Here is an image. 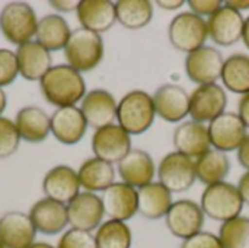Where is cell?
<instances>
[{
  "mask_svg": "<svg viewBox=\"0 0 249 248\" xmlns=\"http://www.w3.org/2000/svg\"><path fill=\"white\" fill-rule=\"evenodd\" d=\"M44 99L57 107H74L86 95V82L80 72L69 64L53 66L39 80Z\"/></svg>",
  "mask_w": 249,
  "mask_h": 248,
  "instance_id": "6da1fadb",
  "label": "cell"
},
{
  "mask_svg": "<svg viewBox=\"0 0 249 248\" xmlns=\"http://www.w3.org/2000/svg\"><path fill=\"white\" fill-rule=\"evenodd\" d=\"M156 117L153 98L142 89L127 92L117 105V124L130 136H139L147 132Z\"/></svg>",
  "mask_w": 249,
  "mask_h": 248,
  "instance_id": "7a4b0ae2",
  "label": "cell"
},
{
  "mask_svg": "<svg viewBox=\"0 0 249 248\" xmlns=\"http://www.w3.org/2000/svg\"><path fill=\"white\" fill-rule=\"evenodd\" d=\"M64 57L69 66L85 73L95 70L104 60L105 45L101 34L85 28L71 31V35L64 47Z\"/></svg>",
  "mask_w": 249,
  "mask_h": 248,
  "instance_id": "3957f363",
  "label": "cell"
},
{
  "mask_svg": "<svg viewBox=\"0 0 249 248\" xmlns=\"http://www.w3.org/2000/svg\"><path fill=\"white\" fill-rule=\"evenodd\" d=\"M38 20L28 3L10 1L0 10V32L6 41L19 47L35 38Z\"/></svg>",
  "mask_w": 249,
  "mask_h": 248,
  "instance_id": "277c9868",
  "label": "cell"
},
{
  "mask_svg": "<svg viewBox=\"0 0 249 248\" xmlns=\"http://www.w3.org/2000/svg\"><path fill=\"white\" fill-rule=\"evenodd\" d=\"M200 206L207 218L223 224L226 221L241 216L244 202L235 184L222 181L212 186H206L201 194Z\"/></svg>",
  "mask_w": 249,
  "mask_h": 248,
  "instance_id": "5b68a950",
  "label": "cell"
},
{
  "mask_svg": "<svg viewBox=\"0 0 249 248\" xmlns=\"http://www.w3.org/2000/svg\"><path fill=\"white\" fill-rule=\"evenodd\" d=\"M168 38L175 50L190 54L206 45L207 22L193 12H181L169 22Z\"/></svg>",
  "mask_w": 249,
  "mask_h": 248,
  "instance_id": "8992f818",
  "label": "cell"
},
{
  "mask_svg": "<svg viewBox=\"0 0 249 248\" xmlns=\"http://www.w3.org/2000/svg\"><path fill=\"white\" fill-rule=\"evenodd\" d=\"M158 178L171 193H184L190 190L196 180L194 159L174 151L165 155L158 165Z\"/></svg>",
  "mask_w": 249,
  "mask_h": 248,
  "instance_id": "52a82bcc",
  "label": "cell"
},
{
  "mask_svg": "<svg viewBox=\"0 0 249 248\" xmlns=\"http://www.w3.org/2000/svg\"><path fill=\"white\" fill-rule=\"evenodd\" d=\"M206 215L201 206L190 199H181L172 203L165 216V224L169 232L179 238L187 240L203 231Z\"/></svg>",
  "mask_w": 249,
  "mask_h": 248,
  "instance_id": "ba28073f",
  "label": "cell"
},
{
  "mask_svg": "<svg viewBox=\"0 0 249 248\" xmlns=\"http://www.w3.org/2000/svg\"><path fill=\"white\" fill-rule=\"evenodd\" d=\"M223 64V54L212 45H204L187 54L184 67L188 79L201 86L217 83V80L222 77Z\"/></svg>",
  "mask_w": 249,
  "mask_h": 248,
  "instance_id": "9c48e42d",
  "label": "cell"
},
{
  "mask_svg": "<svg viewBox=\"0 0 249 248\" xmlns=\"http://www.w3.org/2000/svg\"><path fill=\"white\" fill-rule=\"evenodd\" d=\"M90 146L95 158L112 165L118 164L133 149L131 136L115 123L95 130Z\"/></svg>",
  "mask_w": 249,
  "mask_h": 248,
  "instance_id": "30bf717a",
  "label": "cell"
},
{
  "mask_svg": "<svg viewBox=\"0 0 249 248\" xmlns=\"http://www.w3.org/2000/svg\"><path fill=\"white\" fill-rule=\"evenodd\" d=\"M212 148L220 152L238 151L248 136V129L238 115V113L225 111L207 126Z\"/></svg>",
  "mask_w": 249,
  "mask_h": 248,
  "instance_id": "8fae6325",
  "label": "cell"
},
{
  "mask_svg": "<svg viewBox=\"0 0 249 248\" xmlns=\"http://www.w3.org/2000/svg\"><path fill=\"white\" fill-rule=\"evenodd\" d=\"M228 94L217 83L201 85L190 95V115L197 123H210L226 111Z\"/></svg>",
  "mask_w": 249,
  "mask_h": 248,
  "instance_id": "7c38bea8",
  "label": "cell"
},
{
  "mask_svg": "<svg viewBox=\"0 0 249 248\" xmlns=\"http://www.w3.org/2000/svg\"><path fill=\"white\" fill-rule=\"evenodd\" d=\"M69 225L74 229L92 232L99 228L105 216L101 196L96 193L80 191L67 205Z\"/></svg>",
  "mask_w": 249,
  "mask_h": 248,
  "instance_id": "4fadbf2b",
  "label": "cell"
},
{
  "mask_svg": "<svg viewBox=\"0 0 249 248\" xmlns=\"http://www.w3.org/2000/svg\"><path fill=\"white\" fill-rule=\"evenodd\" d=\"M156 115L168 123H179L190 115V94L175 83L159 86L152 95Z\"/></svg>",
  "mask_w": 249,
  "mask_h": 248,
  "instance_id": "5bb4252c",
  "label": "cell"
},
{
  "mask_svg": "<svg viewBox=\"0 0 249 248\" xmlns=\"http://www.w3.org/2000/svg\"><path fill=\"white\" fill-rule=\"evenodd\" d=\"M207 31L212 41L220 47H231L242 39L245 18L241 12L226 3L207 20Z\"/></svg>",
  "mask_w": 249,
  "mask_h": 248,
  "instance_id": "9a60e30c",
  "label": "cell"
},
{
  "mask_svg": "<svg viewBox=\"0 0 249 248\" xmlns=\"http://www.w3.org/2000/svg\"><path fill=\"white\" fill-rule=\"evenodd\" d=\"M117 99L107 89H92L86 92L80 102V110L89 127L98 130L114 124L117 120Z\"/></svg>",
  "mask_w": 249,
  "mask_h": 248,
  "instance_id": "2e32d148",
  "label": "cell"
},
{
  "mask_svg": "<svg viewBox=\"0 0 249 248\" xmlns=\"http://www.w3.org/2000/svg\"><path fill=\"white\" fill-rule=\"evenodd\" d=\"M51 134L63 145H77L88 132V123L79 107L57 108L50 117Z\"/></svg>",
  "mask_w": 249,
  "mask_h": 248,
  "instance_id": "e0dca14e",
  "label": "cell"
},
{
  "mask_svg": "<svg viewBox=\"0 0 249 248\" xmlns=\"http://www.w3.org/2000/svg\"><path fill=\"white\" fill-rule=\"evenodd\" d=\"M117 171L123 183L139 190L153 183L158 168L149 152L133 148L117 164Z\"/></svg>",
  "mask_w": 249,
  "mask_h": 248,
  "instance_id": "ac0fdd59",
  "label": "cell"
},
{
  "mask_svg": "<svg viewBox=\"0 0 249 248\" xmlns=\"http://www.w3.org/2000/svg\"><path fill=\"white\" fill-rule=\"evenodd\" d=\"M104 213L112 221L127 222L133 219L137 212V189L120 181L108 187L102 196Z\"/></svg>",
  "mask_w": 249,
  "mask_h": 248,
  "instance_id": "d6986e66",
  "label": "cell"
},
{
  "mask_svg": "<svg viewBox=\"0 0 249 248\" xmlns=\"http://www.w3.org/2000/svg\"><path fill=\"white\" fill-rule=\"evenodd\" d=\"M42 191L45 197L67 206L80 193L77 171H74L69 165L53 167L44 175Z\"/></svg>",
  "mask_w": 249,
  "mask_h": 248,
  "instance_id": "ffe728a7",
  "label": "cell"
},
{
  "mask_svg": "<svg viewBox=\"0 0 249 248\" xmlns=\"http://www.w3.org/2000/svg\"><path fill=\"white\" fill-rule=\"evenodd\" d=\"M36 238V229L28 213L7 212L0 218V243L4 248H29Z\"/></svg>",
  "mask_w": 249,
  "mask_h": 248,
  "instance_id": "44dd1931",
  "label": "cell"
},
{
  "mask_svg": "<svg viewBox=\"0 0 249 248\" xmlns=\"http://www.w3.org/2000/svg\"><path fill=\"white\" fill-rule=\"evenodd\" d=\"M29 218L36 229L44 235H57L69 225L67 206L48 197L39 199L29 209Z\"/></svg>",
  "mask_w": 249,
  "mask_h": 248,
  "instance_id": "7402d4cb",
  "label": "cell"
},
{
  "mask_svg": "<svg viewBox=\"0 0 249 248\" xmlns=\"http://www.w3.org/2000/svg\"><path fill=\"white\" fill-rule=\"evenodd\" d=\"M172 142L177 152L194 161L212 149L207 126L194 120L184 121L177 126V129L174 130Z\"/></svg>",
  "mask_w": 249,
  "mask_h": 248,
  "instance_id": "603a6c76",
  "label": "cell"
},
{
  "mask_svg": "<svg viewBox=\"0 0 249 248\" xmlns=\"http://www.w3.org/2000/svg\"><path fill=\"white\" fill-rule=\"evenodd\" d=\"M76 16L80 28L102 34L109 31L117 22L115 3L109 0H80Z\"/></svg>",
  "mask_w": 249,
  "mask_h": 248,
  "instance_id": "cb8c5ba5",
  "label": "cell"
},
{
  "mask_svg": "<svg viewBox=\"0 0 249 248\" xmlns=\"http://www.w3.org/2000/svg\"><path fill=\"white\" fill-rule=\"evenodd\" d=\"M15 53L19 64V75L25 80L39 82L42 76L53 67L51 53L35 39L19 45Z\"/></svg>",
  "mask_w": 249,
  "mask_h": 248,
  "instance_id": "d4e9b609",
  "label": "cell"
},
{
  "mask_svg": "<svg viewBox=\"0 0 249 248\" xmlns=\"http://www.w3.org/2000/svg\"><path fill=\"white\" fill-rule=\"evenodd\" d=\"M172 203V193L159 181L137 190V212L146 219L158 221L165 218Z\"/></svg>",
  "mask_w": 249,
  "mask_h": 248,
  "instance_id": "484cf974",
  "label": "cell"
},
{
  "mask_svg": "<svg viewBox=\"0 0 249 248\" xmlns=\"http://www.w3.org/2000/svg\"><path fill=\"white\" fill-rule=\"evenodd\" d=\"M15 126L20 139L28 143H41L51 133L50 117L42 108L34 105L23 107L18 111Z\"/></svg>",
  "mask_w": 249,
  "mask_h": 248,
  "instance_id": "4316f807",
  "label": "cell"
},
{
  "mask_svg": "<svg viewBox=\"0 0 249 248\" xmlns=\"http://www.w3.org/2000/svg\"><path fill=\"white\" fill-rule=\"evenodd\" d=\"M80 187L89 193H104L115 183V168L98 158L86 159L77 170Z\"/></svg>",
  "mask_w": 249,
  "mask_h": 248,
  "instance_id": "83f0119b",
  "label": "cell"
},
{
  "mask_svg": "<svg viewBox=\"0 0 249 248\" xmlns=\"http://www.w3.org/2000/svg\"><path fill=\"white\" fill-rule=\"evenodd\" d=\"M70 35L71 29L67 20L57 13H50L38 20L35 41L51 53L64 50Z\"/></svg>",
  "mask_w": 249,
  "mask_h": 248,
  "instance_id": "f1b7e54d",
  "label": "cell"
},
{
  "mask_svg": "<svg viewBox=\"0 0 249 248\" xmlns=\"http://www.w3.org/2000/svg\"><path fill=\"white\" fill-rule=\"evenodd\" d=\"M196 175L206 186L222 183L231 172V159L225 152H220L214 148L203 153L194 161Z\"/></svg>",
  "mask_w": 249,
  "mask_h": 248,
  "instance_id": "f546056e",
  "label": "cell"
},
{
  "mask_svg": "<svg viewBox=\"0 0 249 248\" xmlns=\"http://www.w3.org/2000/svg\"><path fill=\"white\" fill-rule=\"evenodd\" d=\"M115 13L117 22L124 28L142 29L153 19V3L149 0H118L115 1Z\"/></svg>",
  "mask_w": 249,
  "mask_h": 248,
  "instance_id": "4dcf8cb0",
  "label": "cell"
},
{
  "mask_svg": "<svg viewBox=\"0 0 249 248\" xmlns=\"http://www.w3.org/2000/svg\"><path fill=\"white\" fill-rule=\"evenodd\" d=\"M223 86L239 95L249 92V56L244 53H236L225 60L222 70Z\"/></svg>",
  "mask_w": 249,
  "mask_h": 248,
  "instance_id": "1f68e13d",
  "label": "cell"
},
{
  "mask_svg": "<svg viewBox=\"0 0 249 248\" xmlns=\"http://www.w3.org/2000/svg\"><path fill=\"white\" fill-rule=\"evenodd\" d=\"M98 248H131L133 232L127 222L108 219L95 232Z\"/></svg>",
  "mask_w": 249,
  "mask_h": 248,
  "instance_id": "d6a6232c",
  "label": "cell"
},
{
  "mask_svg": "<svg viewBox=\"0 0 249 248\" xmlns=\"http://www.w3.org/2000/svg\"><path fill=\"white\" fill-rule=\"evenodd\" d=\"M219 238L225 248H249V218L241 215L223 222Z\"/></svg>",
  "mask_w": 249,
  "mask_h": 248,
  "instance_id": "836d02e7",
  "label": "cell"
},
{
  "mask_svg": "<svg viewBox=\"0 0 249 248\" xmlns=\"http://www.w3.org/2000/svg\"><path fill=\"white\" fill-rule=\"evenodd\" d=\"M20 140L15 121L0 117V159H7L15 155L19 149Z\"/></svg>",
  "mask_w": 249,
  "mask_h": 248,
  "instance_id": "e575fe53",
  "label": "cell"
},
{
  "mask_svg": "<svg viewBox=\"0 0 249 248\" xmlns=\"http://www.w3.org/2000/svg\"><path fill=\"white\" fill-rule=\"evenodd\" d=\"M19 76L16 53L9 48H0V88L12 85Z\"/></svg>",
  "mask_w": 249,
  "mask_h": 248,
  "instance_id": "d590c367",
  "label": "cell"
},
{
  "mask_svg": "<svg viewBox=\"0 0 249 248\" xmlns=\"http://www.w3.org/2000/svg\"><path fill=\"white\" fill-rule=\"evenodd\" d=\"M57 248H98V246L92 232L70 228L60 237Z\"/></svg>",
  "mask_w": 249,
  "mask_h": 248,
  "instance_id": "8d00e7d4",
  "label": "cell"
},
{
  "mask_svg": "<svg viewBox=\"0 0 249 248\" xmlns=\"http://www.w3.org/2000/svg\"><path fill=\"white\" fill-rule=\"evenodd\" d=\"M181 248H225L219 235H214L213 232L201 231L191 238H187L182 241Z\"/></svg>",
  "mask_w": 249,
  "mask_h": 248,
  "instance_id": "74e56055",
  "label": "cell"
},
{
  "mask_svg": "<svg viewBox=\"0 0 249 248\" xmlns=\"http://www.w3.org/2000/svg\"><path fill=\"white\" fill-rule=\"evenodd\" d=\"M187 4L190 6V12L196 13L203 19H209L223 6L220 0H188Z\"/></svg>",
  "mask_w": 249,
  "mask_h": 248,
  "instance_id": "f35d334b",
  "label": "cell"
},
{
  "mask_svg": "<svg viewBox=\"0 0 249 248\" xmlns=\"http://www.w3.org/2000/svg\"><path fill=\"white\" fill-rule=\"evenodd\" d=\"M79 0H51L50 6H53L55 10L69 13V12H76L79 7Z\"/></svg>",
  "mask_w": 249,
  "mask_h": 248,
  "instance_id": "ab89813d",
  "label": "cell"
},
{
  "mask_svg": "<svg viewBox=\"0 0 249 248\" xmlns=\"http://www.w3.org/2000/svg\"><path fill=\"white\" fill-rule=\"evenodd\" d=\"M238 115L241 117V120L244 121V124L249 129V92L242 95L238 104Z\"/></svg>",
  "mask_w": 249,
  "mask_h": 248,
  "instance_id": "60d3db41",
  "label": "cell"
},
{
  "mask_svg": "<svg viewBox=\"0 0 249 248\" xmlns=\"http://www.w3.org/2000/svg\"><path fill=\"white\" fill-rule=\"evenodd\" d=\"M238 190H239V194L242 197V202L244 205H248L249 206V171H245L242 174V177L239 178L238 181Z\"/></svg>",
  "mask_w": 249,
  "mask_h": 248,
  "instance_id": "b9f144b4",
  "label": "cell"
},
{
  "mask_svg": "<svg viewBox=\"0 0 249 248\" xmlns=\"http://www.w3.org/2000/svg\"><path fill=\"white\" fill-rule=\"evenodd\" d=\"M238 161L247 171H249V133L238 149Z\"/></svg>",
  "mask_w": 249,
  "mask_h": 248,
  "instance_id": "7bdbcfd3",
  "label": "cell"
},
{
  "mask_svg": "<svg viewBox=\"0 0 249 248\" xmlns=\"http://www.w3.org/2000/svg\"><path fill=\"white\" fill-rule=\"evenodd\" d=\"M184 4V0H156V6H159L163 10H178Z\"/></svg>",
  "mask_w": 249,
  "mask_h": 248,
  "instance_id": "ee69618b",
  "label": "cell"
},
{
  "mask_svg": "<svg viewBox=\"0 0 249 248\" xmlns=\"http://www.w3.org/2000/svg\"><path fill=\"white\" fill-rule=\"evenodd\" d=\"M229 7L238 10V12H242V10H248L249 9V0H228L225 1Z\"/></svg>",
  "mask_w": 249,
  "mask_h": 248,
  "instance_id": "f6af8a7d",
  "label": "cell"
},
{
  "mask_svg": "<svg viewBox=\"0 0 249 248\" xmlns=\"http://www.w3.org/2000/svg\"><path fill=\"white\" fill-rule=\"evenodd\" d=\"M242 42L245 44V47L249 50V16L245 18L244 22V32H242Z\"/></svg>",
  "mask_w": 249,
  "mask_h": 248,
  "instance_id": "bcb514c9",
  "label": "cell"
},
{
  "mask_svg": "<svg viewBox=\"0 0 249 248\" xmlns=\"http://www.w3.org/2000/svg\"><path fill=\"white\" fill-rule=\"evenodd\" d=\"M6 107H7V95H6L4 89L0 88V117H1V114L4 113Z\"/></svg>",
  "mask_w": 249,
  "mask_h": 248,
  "instance_id": "7dc6e473",
  "label": "cell"
},
{
  "mask_svg": "<svg viewBox=\"0 0 249 248\" xmlns=\"http://www.w3.org/2000/svg\"><path fill=\"white\" fill-rule=\"evenodd\" d=\"M29 248H57V247H54V246H51V244H48V243H34V244H32Z\"/></svg>",
  "mask_w": 249,
  "mask_h": 248,
  "instance_id": "c3c4849f",
  "label": "cell"
},
{
  "mask_svg": "<svg viewBox=\"0 0 249 248\" xmlns=\"http://www.w3.org/2000/svg\"><path fill=\"white\" fill-rule=\"evenodd\" d=\"M0 248H4V247H3V244H1V243H0Z\"/></svg>",
  "mask_w": 249,
  "mask_h": 248,
  "instance_id": "681fc988",
  "label": "cell"
}]
</instances>
